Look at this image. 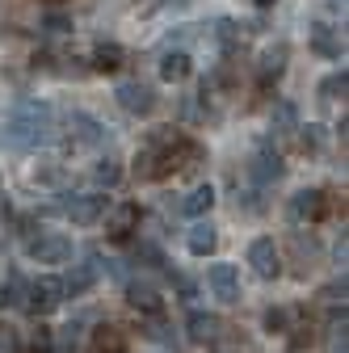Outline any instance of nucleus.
I'll list each match as a JSON object with an SVG mask.
<instances>
[{"mask_svg":"<svg viewBox=\"0 0 349 353\" xmlns=\"http://www.w3.org/2000/svg\"><path fill=\"white\" fill-rule=\"evenodd\" d=\"M63 176V168H34V181H47V185H55Z\"/></svg>","mask_w":349,"mask_h":353,"instance_id":"7c9ffc66","label":"nucleus"},{"mask_svg":"<svg viewBox=\"0 0 349 353\" xmlns=\"http://www.w3.org/2000/svg\"><path fill=\"white\" fill-rule=\"evenodd\" d=\"M286 59H290V47H286V42H274V47H266V51H261V59H257L261 80H278V76L286 72Z\"/></svg>","mask_w":349,"mask_h":353,"instance_id":"4468645a","label":"nucleus"},{"mask_svg":"<svg viewBox=\"0 0 349 353\" xmlns=\"http://www.w3.org/2000/svg\"><path fill=\"white\" fill-rule=\"evenodd\" d=\"M202 160V148L190 143L181 130H172V126H160L148 135V143L139 148L135 156V172L143 176V181H156V176H168V172H177L186 164Z\"/></svg>","mask_w":349,"mask_h":353,"instance_id":"f257e3e1","label":"nucleus"},{"mask_svg":"<svg viewBox=\"0 0 349 353\" xmlns=\"http://www.w3.org/2000/svg\"><path fill=\"white\" fill-rule=\"evenodd\" d=\"M93 68H97V72H114V68H122V47H114V42L97 47V51H93Z\"/></svg>","mask_w":349,"mask_h":353,"instance_id":"5701e85b","label":"nucleus"},{"mask_svg":"<svg viewBox=\"0 0 349 353\" xmlns=\"http://www.w3.org/2000/svg\"><path fill=\"white\" fill-rule=\"evenodd\" d=\"M51 139V105L47 101H17L9 122L0 126V148L9 152H30Z\"/></svg>","mask_w":349,"mask_h":353,"instance_id":"f03ea898","label":"nucleus"},{"mask_svg":"<svg viewBox=\"0 0 349 353\" xmlns=\"http://www.w3.org/2000/svg\"><path fill=\"white\" fill-rule=\"evenodd\" d=\"M248 172H252V181L270 185V181H282L286 164H282V156H278V152H270V143H261V148L252 152V164H248Z\"/></svg>","mask_w":349,"mask_h":353,"instance_id":"9d476101","label":"nucleus"},{"mask_svg":"<svg viewBox=\"0 0 349 353\" xmlns=\"http://www.w3.org/2000/svg\"><path fill=\"white\" fill-rule=\"evenodd\" d=\"M97 274H101V256H84L76 270L63 278V294H72V299H76V294H84V290L97 282Z\"/></svg>","mask_w":349,"mask_h":353,"instance_id":"f8f14e48","label":"nucleus"},{"mask_svg":"<svg viewBox=\"0 0 349 353\" xmlns=\"http://www.w3.org/2000/svg\"><path fill=\"white\" fill-rule=\"evenodd\" d=\"M76 341H80V324H68L51 332V353H76Z\"/></svg>","mask_w":349,"mask_h":353,"instance_id":"b1692460","label":"nucleus"},{"mask_svg":"<svg viewBox=\"0 0 349 353\" xmlns=\"http://www.w3.org/2000/svg\"><path fill=\"white\" fill-rule=\"evenodd\" d=\"M139 219H143V214H139L135 202H118V206H110V210H106V236L118 240V244L130 240V232H139Z\"/></svg>","mask_w":349,"mask_h":353,"instance_id":"0eeeda50","label":"nucleus"},{"mask_svg":"<svg viewBox=\"0 0 349 353\" xmlns=\"http://www.w3.org/2000/svg\"><path fill=\"white\" fill-rule=\"evenodd\" d=\"M42 26H47L51 34H63V30H72V21H68L63 13H51V17H47V21H42Z\"/></svg>","mask_w":349,"mask_h":353,"instance_id":"c756f323","label":"nucleus"},{"mask_svg":"<svg viewBox=\"0 0 349 353\" xmlns=\"http://www.w3.org/2000/svg\"><path fill=\"white\" fill-rule=\"evenodd\" d=\"M270 130H274V135H290V130H299V105L295 101H278L274 114H270Z\"/></svg>","mask_w":349,"mask_h":353,"instance_id":"a211bd4d","label":"nucleus"},{"mask_svg":"<svg viewBox=\"0 0 349 353\" xmlns=\"http://www.w3.org/2000/svg\"><path fill=\"white\" fill-rule=\"evenodd\" d=\"M248 265H252V274L257 278H278L282 274V256H278V244L270 236H257L248 244Z\"/></svg>","mask_w":349,"mask_h":353,"instance_id":"423d86ee","label":"nucleus"},{"mask_svg":"<svg viewBox=\"0 0 349 353\" xmlns=\"http://www.w3.org/2000/svg\"><path fill=\"white\" fill-rule=\"evenodd\" d=\"M126 299H130V307H139V312H152V316L164 307V303H160V290L148 286V282H130V286H126Z\"/></svg>","mask_w":349,"mask_h":353,"instance_id":"f3484780","label":"nucleus"},{"mask_svg":"<svg viewBox=\"0 0 349 353\" xmlns=\"http://www.w3.org/2000/svg\"><path fill=\"white\" fill-rule=\"evenodd\" d=\"M59 303H63V282H59V278H34V282H30L26 307H30L34 316H51Z\"/></svg>","mask_w":349,"mask_h":353,"instance_id":"20e7f679","label":"nucleus"},{"mask_svg":"<svg viewBox=\"0 0 349 353\" xmlns=\"http://www.w3.org/2000/svg\"><path fill=\"white\" fill-rule=\"evenodd\" d=\"M93 176H97V185H118L122 181V168H118V160H97V168H93Z\"/></svg>","mask_w":349,"mask_h":353,"instance_id":"a878e982","label":"nucleus"},{"mask_svg":"<svg viewBox=\"0 0 349 353\" xmlns=\"http://www.w3.org/2000/svg\"><path fill=\"white\" fill-rule=\"evenodd\" d=\"M345 88H349V76H345V68H341V72H332V76L320 84V97H324V101H337V97H345Z\"/></svg>","mask_w":349,"mask_h":353,"instance_id":"393cba45","label":"nucleus"},{"mask_svg":"<svg viewBox=\"0 0 349 353\" xmlns=\"http://www.w3.org/2000/svg\"><path fill=\"white\" fill-rule=\"evenodd\" d=\"M219 332H223V320H219V316H210V312H190V336H194V341L210 345V341H219Z\"/></svg>","mask_w":349,"mask_h":353,"instance_id":"2eb2a0df","label":"nucleus"},{"mask_svg":"<svg viewBox=\"0 0 349 353\" xmlns=\"http://www.w3.org/2000/svg\"><path fill=\"white\" fill-rule=\"evenodd\" d=\"M210 206H215V190H210V185H194V190L181 198V210H186V214H194V219H202Z\"/></svg>","mask_w":349,"mask_h":353,"instance_id":"aec40b11","label":"nucleus"},{"mask_svg":"<svg viewBox=\"0 0 349 353\" xmlns=\"http://www.w3.org/2000/svg\"><path fill=\"white\" fill-rule=\"evenodd\" d=\"M186 244H190V252H194V256H210V252H215V244H219V232H215L210 223H194Z\"/></svg>","mask_w":349,"mask_h":353,"instance_id":"6ab92c4d","label":"nucleus"},{"mask_svg":"<svg viewBox=\"0 0 349 353\" xmlns=\"http://www.w3.org/2000/svg\"><path fill=\"white\" fill-rule=\"evenodd\" d=\"M257 5H274V0H257Z\"/></svg>","mask_w":349,"mask_h":353,"instance_id":"473e14b6","label":"nucleus"},{"mask_svg":"<svg viewBox=\"0 0 349 353\" xmlns=\"http://www.w3.org/2000/svg\"><path fill=\"white\" fill-rule=\"evenodd\" d=\"M30 353H51V328H38L30 336Z\"/></svg>","mask_w":349,"mask_h":353,"instance_id":"cd10ccee","label":"nucleus"},{"mask_svg":"<svg viewBox=\"0 0 349 353\" xmlns=\"http://www.w3.org/2000/svg\"><path fill=\"white\" fill-rule=\"evenodd\" d=\"M21 294H26V286H21V278L13 274V286H9V303H17V307H26V299H21Z\"/></svg>","mask_w":349,"mask_h":353,"instance_id":"2f4dec72","label":"nucleus"},{"mask_svg":"<svg viewBox=\"0 0 349 353\" xmlns=\"http://www.w3.org/2000/svg\"><path fill=\"white\" fill-rule=\"evenodd\" d=\"M190 72H194V63H190L186 51H164V59H160V80L177 84V80H186Z\"/></svg>","mask_w":349,"mask_h":353,"instance_id":"dca6fc26","label":"nucleus"},{"mask_svg":"<svg viewBox=\"0 0 349 353\" xmlns=\"http://www.w3.org/2000/svg\"><path fill=\"white\" fill-rule=\"evenodd\" d=\"M312 47H316L320 55L337 59V55H341V34H337L332 26H316V30H312Z\"/></svg>","mask_w":349,"mask_h":353,"instance_id":"412c9836","label":"nucleus"},{"mask_svg":"<svg viewBox=\"0 0 349 353\" xmlns=\"http://www.w3.org/2000/svg\"><path fill=\"white\" fill-rule=\"evenodd\" d=\"M114 97H118V105L126 114H135V118H148L156 110V93H152V84H143V80H122L114 88Z\"/></svg>","mask_w":349,"mask_h":353,"instance_id":"7ed1b4c3","label":"nucleus"},{"mask_svg":"<svg viewBox=\"0 0 349 353\" xmlns=\"http://www.w3.org/2000/svg\"><path fill=\"white\" fill-rule=\"evenodd\" d=\"M30 256L38 265H63V261H72V240L59 232H47V236L30 240Z\"/></svg>","mask_w":349,"mask_h":353,"instance_id":"6e6552de","label":"nucleus"},{"mask_svg":"<svg viewBox=\"0 0 349 353\" xmlns=\"http://www.w3.org/2000/svg\"><path fill=\"white\" fill-rule=\"evenodd\" d=\"M106 210H110V202H106L101 194H76V198H68V202H63V214L72 219L76 228L97 223V219H106Z\"/></svg>","mask_w":349,"mask_h":353,"instance_id":"39448f33","label":"nucleus"},{"mask_svg":"<svg viewBox=\"0 0 349 353\" xmlns=\"http://www.w3.org/2000/svg\"><path fill=\"white\" fill-rule=\"evenodd\" d=\"M72 139L84 143V148H97V143L110 139V130H106L97 118H89V114H72Z\"/></svg>","mask_w":349,"mask_h":353,"instance_id":"ddd939ff","label":"nucleus"},{"mask_svg":"<svg viewBox=\"0 0 349 353\" xmlns=\"http://www.w3.org/2000/svg\"><path fill=\"white\" fill-rule=\"evenodd\" d=\"M324 210H328L324 190H299L290 198V219H295V223H320Z\"/></svg>","mask_w":349,"mask_h":353,"instance_id":"1a4fd4ad","label":"nucleus"},{"mask_svg":"<svg viewBox=\"0 0 349 353\" xmlns=\"http://www.w3.org/2000/svg\"><path fill=\"white\" fill-rule=\"evenodd\" d=\"M215 299H223V303H240V274H236V265H210V274H206Z\"/></svg>","mask_w":349,"mask_h":353,"instance_id":"9b49d317","label":"nucleus"},{"mask_svg":"<svg viewBox=\"0 0 349 353\" xmlns=\"http://www.w3.org/2000/svg\"><path fill=\"white\" fill-rule=\"evenodd\" d=\"M93 353H126V341H122V332L101 324V328L93 332Z\"/></svg>","mask_w":349,"mask_h":353,"instance_id":"4be33fe9","label":"nucleus"},{"mask_svg":"<svg viewBox=\"0 0 349 353\" xmlns=\"http://www.w3.org/2000/svg\"><path fill=\"white\" fill-rule=\"evenodd\" d=\"M266 328H270V332L286 328V312H282V307H274V312H266Z\"/></svg>","mask_w":349,"mask_h":353,"instance_id":"c85d7f7f","label":"nucleus"},{"mask_svg":"<svg viewBox=\"0 0 349 353\" xmlns=\"http://www.w3.org/2000/svg\"><path fill=\"white\" fill-rule=\"evenodd\" d=\"M0 299H5V290H0Z\"/></svg>","mask_w":349,"mask_h":353,"instance_id":"72a5a7b5","label":"nucleus"},{"mask_svg":"<svg viewBox=\"0 0 349 353\" xmlns=\"http://www.w3.org/2000/svg\"><path fill=\"white\" fill-rule=\"evenodd\" d=\"M0 353H21V336L13 324H0Z\"/></svg>","mask_w":349,"mask_h":353,"instance_id":"bb28decb","label":"nucleus"}]
</instances>
